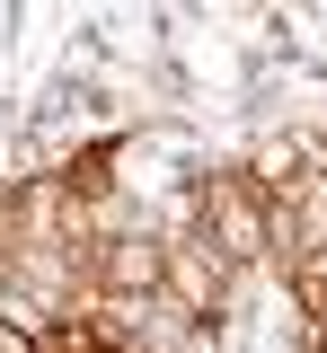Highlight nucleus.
Returning a JSON list of instances; mask_svg holds the SVG:
<instances>
[{"label": "nucleus", "mask_w": 327, "mask_h": 353, "mask_svg": "<svg viewBox=\"0 0 327 353\" xmlns=\"http://www.w3.org/2000/svg\"><path fill=\"white\" fill-rule=\"evenodd\" d=\"M301 168H319V176H327V150H319V141H301V132H283V141H257V159H248V185L275 203V194H292V185H310Z\"/></svg>", "instance_id": "3"}, {"label": "nucleus", "mask_w": 327, "mask_h": 353, "mask_svg": "<svg viewBox=\"0 0 327 353\" xmlns=\"http://www.w3.org/2000/svg\"><path fill=\"white\" fill-rule=\"evenodd\" d=\"M159 256H168V248H150V239H106V256H97V283H106V301L159 292Z\"/></svg>", "instance_id": "4"}, {"label": "nucleus", "mask_w": 327, "mask_h": 353, "mask_svg": "<svg viewBox=\"0 0 327 353\" xmlns=\"http://www.w3.org/2000/svg\"><path fill=\"white\" fill-rule=\"evenodd\" d=\"M159 292L204 327V318L221 309V292H230V265L212 256V248H168V256H159Z\"/></svg>", "instance_id": "2"}, {"label": "nucleus", "mask_w": 327, "mask_h": 353, "mask_svg": "<svg viewBox=\"0 0 327 353\" xmlns=\"http://www.w3.org/2000/svg\"><path fill=\"white\" fill-rule=\"evenodd\" d=\"M204 230H212V256L221 265H248V256L275 248V203L248 176H212L204 185Z\"/></svg>", "instance_id": "1"}, {"label": "nucleus", "mask_w": 327, "mask_h": 353, "mask_svg": "<svg viewBox=\"0 0 327 353\" xmlns=\"http://www.w3.org/2000/svg\"><path fill=\"white\" fill-rule=\"evenodd\" d=\"M0 353H36V336H27L18 318H0Z\"/></svg>", "instance_id": "5"}]
</instances>
